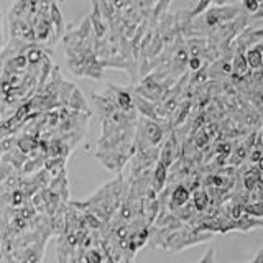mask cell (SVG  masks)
I'll use <instances>...</instances> for the list:
<instances>
[{"label":"cell","instance_id":"1","mask_svg":"<svg viewBox=\"0 0 263 263\" xmlns=\"http://www.w3.org/2000/svg\"><path fill=\"white\" fill-rule=\"evenodd\" d=\"M45 247H46V240L31 243L27 249L13 253L12 257H8V261L10 263H41V260L45 257Z\"/></svg>","mask_w":263,"mask_h":263},{"label":"cell","instance_id":"2","mask_svg":"<svg viewBox=\"0 0 263 263\" xmlns=\"http://www.w3.org/2000/svg\"><path fill=\"white\" fill-rule=\"evenodd\" d=\"M189 201V191L184 186H176L171 193V208L173 209H181L184 208L186 202Z\"/></svg>","mask_w":263,"mask_h":263},{"label":"cell","instance_id":"3","mask_svg":"<svg viewBox=\"0 0 263 263\" xmlns=\"http://www.w3.org/2000/svg\"><path fill=\"white\" fill-rule=\"evenodd\" d=\"M245 60H247V64H249V68H252V69H260L263 66V54L257 48L249 49L245 54Z\"/></svg>","mask_w":263,"mask_h":263},{"label":"cell","instance_id":"4","mask_svg":"<svg viewBox=\"0 0 263 263\" xmlns=\"http://www.w3.org/2000/svg\"><path fill=\"white\" fill-rule=\"evenodd\" d=\"M232 71L237 76H243V74L249 72V64H247L245 54L242 51H237L234 56V63H232Z\"/></svg>","mask_w":263,"mask_h":263},{"label":"cell","instance_id":"5","mask_svg":"<svg viewBox=\"0 0 263 263\" xmlns=\"http://www.w3.org/2000/svg\"><path fill=\"white\" fill-rule=\"evenodd\" d=\"M194 208L197 211H204L205 208H208V204H209V197L208 194H205V191H197L194 193Z\"/></svg>","mask_w":263,"mask_h":263},{"label":"cell","instance_id":"6","mask_svg":"<svg viewBox=\"0 0 263 263\" xmlns=\"http://www.w3.org/2000/svg\"><path fill=\"white\" fill-rule=\"evenodd\" d=\"M243 8L247 13H257L260 8V4L257 0H243Z\"/></svg>","mask_w":263,"mask_h":263},{"label":"cell","instance_id":"7","mask_svg":"<svg viewBox=\"0 0 263 263\" xmlns=\"http://www.w3.org/2000/svg\"><path fill=\"white\" fill-rule=\"evenodd\" d=\"M212 2V0H201V2H199V5H197L196 8H194V12H193V15H199L201 12H204L205 10V8H208L209 7V4Z\"/></svg>","mask_w":263,"mask_h":263},{"label":"cell","instance_id":"8","mask_svg":"<svg viewBox=\"0 0 263 263\" xmlns=\"http://www.w3.org/2000/svg\"><path fill=\"white\" fill-rule=\"evenodd\" d=\"M189 68H191L193 71H199L201 69V60L199 58H191V60H189Z\"/></svg>","mask_w":263,"mask_h":263},{"label":"cell","instance_id":"9","mask_svg":"<svg viewBox=\"0 0 263 263\" xmlns=\"http://www.w3.org/2000/svg\"><path fill=\"white\" fill-rule=\"evenodd\" d=\"M212 258H214V252L211 250V252H208V255H205L199 263H212Z\"/></svg>","mask_w":263,"mask_h":263},{"label":"cell","instance_id":"10","mask_svg":"<svg viewBox=\"0 0 263 263\" xmlns=\"http://www.w3.org/2000/svg\"><path fill=\"white\" fill-rule=\"evenodd\" d=\"M260 168L263 170V156H261V158H260Z\"/></svg>","mask_w":263,"mask_h":263}]
</instances>
